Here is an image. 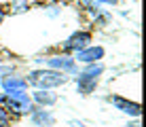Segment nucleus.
Wrapping results in <instances>:
<instances>
[{
  "label": "nucleus",
  "mask_w": 146,
  "mask_h": 127,
  "mask_svg": "<svg viewBox=\"0 0 146 127\" xmlns=\"http://www.w3.org/2000/svg\"><path fill=\"white\" fill-rule=\"evenodd\" d=\"M2 89L7 91H26L28 89V80L23 76H4L2 78Z\"/></svg>",
  "instance_id": "nucleus-10"
},
{
  "label": "nucleus",
  "mask_w": 146,
  "mask_h": 127,
  "mask_svg": "<svg viewBox=\"0 0 146 127\" xmlns=\"http://www.w3.org/2000/svg\"><path fill=\"white\" fill-rule=\"evenodd\" d=\"M104 55H106V51L104 47H100V45H89V47L80 49L76 53V57H74V62H80V64H98L104 59Z\"/></svg>",
  "instance_id": "nucleus-3"
},
{
  "label": "nucleus",
  "mask_w": 146,
  "mask_h": 127,
  "mask_svg": "<svg viewBox=\"0 0 146 127\" xmlns=\"http://www.w3.org/2000/svg\"><path fill=\"white\" fill-rule=\"evenodd\" d=\"M4 74H9V76L13 74V68H11V66H0V78H4Z\"/></svg>",
  "instance_id": "nucleus-13"
},
{
  "label": "nucleus",
  "mask_w": 146,
  "mask_h": 127,
  "mask_svg": "<svg viewBox=\"0 0 146 127\" xmlns=\"http://www.w3.org/2000/svg\"><path fill=\"white\" fill-rule=\"evenodd\" d=\"M0 104H7L4 106L7 110H13V112H19V114H26V112L34 110L32 98L26 91H7V93H2V102Z\"/></svg>",
  "instance_id": "nucleus-2"
},
{
  "label": "nucleus",
  "mask_w": 146,
  "mask_h": 127,
  "mask_svg": "<svg viewBox=\"0 0 146 127\" xmlns=\"http://www.w3.org/2000/svg\"><path fill=\"white\" fill-rule=\"evenodd\" d=\"M89 43H91V32L78 30V32H74L72 36H68V40L64 43V49H66V51H74V53H78L80 49L89 47Z\"/></svg>",
  "instance_id": "nucleus-5"
},
{
  "label": "nucleus",
  "mask_w": 146,
  "mask_h": 127,
  "mask_svg": "<svg viewBox=\"0 0 146 127\" xmlns=\"http://www.w3.org/2000/svg\"><path fill=\"white\" fill-rule=\"evenodd\" d=\"M9 125H11V114H9V110L0 104V127H9Z\"/></svg>",
  "instance_id": "nucleus-11"
},
{
  "label": "nucleus",
  "mask_w": 146,
  "mask_h": 127,
  "mask_svg": "<svg viewBox=\"0 0 146 127\" xmlns=\"http://www.w3.org/2000/svg\"><path fill=\"white\" fill-rule=\"evenodd\" d=\"M30 98H32V104L40 106V108H49V106H53L57 102V95L51 89H34Z\"/></svg>",
  "instance_id": "nucleus-7"
},
{
  "label": "nucleus",
  "mask_w": 146,
  "mask_h": 127,
  "mask_svg": "<svg viewBox=\"0 0 146 127\" xmlns=\"http://www.w3.org/2000/svg\"><path fill=\"white\" fill-rule=\"evenodd\" d=\"M28 85L36 89H55L59 85H66L68 83V76L59 70H51V68H42V70H32L28 74Z\"/></svg>",
  "instance_id": "nucleus-1"
},
{
  "label": "nucleus",
  "mask_w": 146,
  "mask_h": 127,
  "mask_svg": "<svg viewBox=\"0 0 146 127\" xmlns=\"http://www.w3.org/2000/svg\"><path fill=\"white\" fill-rule=\"evenodd\" d=\"M2 19H4V7H0V25H2Z\"/></svg>",
  "instance_id": "nucleus-16"
},
{
  "label": "nucleus",
  "mask_w": 146,
  "mask_h": 127,
  "mask_svg": "<svg viewBox=\"0 0 146 127\" xmlns=\"http://www.w3.org/2000/svg\"><path fill=\"white\" fill-rule=\"evenodd\" d=\"M44 64H47V68L51 70H59V72H76V62H74V57H70V55H51V57L44 59Z\"/></svg>",
  "instance_id": "nucleus-4"
},
{
  "label": "nucleus",
  "mask_w": 146,
  "mask_h": 127,
  "mask_svg": "<svg viewBox=\"0 0 146 127\" xmlns=\"http://www.w3.org/2000/svg\"><path fill=\"white\" fill-rule=\"evenodd\" d=\"M11 2H13V11L15 13H21V11H26V9H28L26 0H11Z\"/></svg>",
  "instance_id": "nucleus-12"
},
{
  "label": "nucleus",
  "mask_w": 146,
  "mask_h": 127,
  "mask_svg": "<svg viewBox=\"0 0 146 127\" xmlns=\"http://www.w3.org/2000/svg\"><path fill=\"white\" fill-rule=\"evenodd\" d=\"M68 127H85V123H80V121H70Z\"/></svg>",
  "instance_id": "nucleus-14"
},
{
  "label": "nucleus",
  "mask_w": 146,
  "mask_h": 127,
  "mask_svg": "<svg viewBox=\"0 0 146 127\" xmlns=\"http://www.w3.org/2000/svg\"><path fill=\"white\" fill-rule=\"evenodd\" d=\"M129 127H140V121H135V123H131Z\"/></svg>",
  "instance_id": "nucleus-17"
},
{
  "label": "nucleus",
  "mask_w": 146,
  "mask_h": 127,
  "mask_svg": "<svg viewBox=\"0 0 146 127\" xmlns=\"http://www.w3.org/2000/svg\"><path fill=\"white\" fill-rule=\"evenodd\" d=\"M98 80L100 78H93V76H87V74L78 72V76H76V91H78L80 95L93 93L95 87H98Z\"/></svg>",
  "instance_id": "nucleus-9"
},
{
  "label": "nucleus",
  "mask_w": 146,
  "mask_h": 127,
  "mask_svg": "<svg viewBox=\"0 0 146 127\" xmlns=\"http://www.w3.org/2000/svg\"><path fill=\"white\" fill-rule=\"evenodd\" d=\"M0 102H2V93H0Z\"/></svg>",
  "instance_id": "nucleus-18"
},
{
  "label": "nucleus",
  "mask_w": 146,
  "mask_h": 127,
  "mask_svg": "<svg viewBox=\"0 0 146 127\" xmlns=\"http://www.w3.org/2000/svg\"><path fill=\"white\" fill-rule=\"evenodd\" d=\"M98 2H102V4H119L121 0H98Z\"/></svg>",
  "instance_id": "nucleus-15"
},
{
  "label": "nucleus",
  "mask_w": 146,
  "mask_h": 127,
  "mask_svg": "<svg viewBox=\"0 0 146 127\" xmlns=\"http://www.w3.org/2000/svg\"><path fill=\"white\" fill-rule=\"evenodd\" d=\"M110 102H112V104L117 106L121 112L131 114V116H135V119H138V116L142 114V108H140V104H138V102H129V100H125V98H119V95L110 98Z\"/></svg>",
  "instance_id": "nucleus-8"
},
{
  "label": "nucleus",
  "mask_w": 146,
  "mask_h": 127,
  "mask_svg": "<svg viewBox=\"0 0 146 127\" xmlns=\"http://www.w3.org/2000/svg\"><path fill=\"white\" fill-rule=\"evenodd\" d=\"M30 121L36 127H53L55 125V116H53L51 110H47V108H34L32 114H30Z\"/></svg>",
  "instance_id": "nucleus-6"
}]
</instances>
